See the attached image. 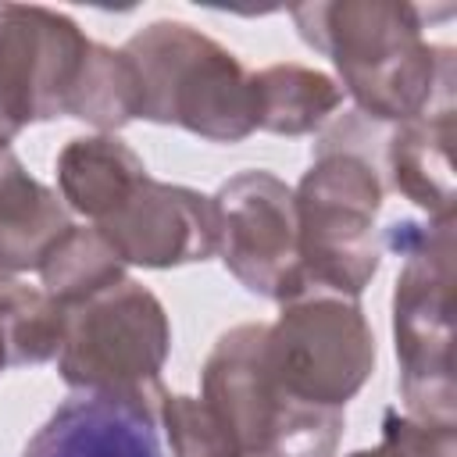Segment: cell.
Here are the masks:
<instances>
[{"mask_svg": "<svg viewBox=\"0 0 457 457\" xmlns=\"http://www.w3.org/2000/svg\"><path fill=\"white\" fill-rule=\"evenodd\" d=\"M303 43L339 71V89L375 125H400L453 100V50L425 39L421 7L403 0H332L289 7Z\"/></svg>", "mask_w": 457, "mask_h": 457, "instance_id": "obj_1", "label": "cell"}, {"mask_svg": "<svg viewBox=\"0 0 457 457\" xmlns=\"http://www.w3.org/2000/svg\"><path fill=\"white\" fill-rule=\"evenodd\" d=\"M386 246L403 257L393 289V339L400 396L411 418L457 425L453 378V218L396 221Z\"/></svg>", "mask_w": 457, "mask_h": 457, "instance_id": "obj_2", "label": "cell"}, {"mask_svg": "<svg viewBox=\"0 0 457 457\" xmlns=\"http://www.w3.org/2000/svg\"><path fill=\"white\" fill-rule=\"evenodd\" d=\"M296 246H300V296L357 300L378 264L375 218L382 211V179L375 161L343 139L325 136L314 146V164L293 189Z\"/></svg>", "mask_w": 457, "mask_h": 457, "instance_id": "obj_3", "label": "cell"}, {"mask_svg": "<svg viewBox=\"0 0 457 457\" xmlns=\"http://www.w3.org/2000/svg\"><path fill=\"white\" fill-rule=\"evenodd\" d=\"M143 86L139 118L179 125L207 143H243L253 125L250 71L186 21H150L121 46Z\"/></svg>", "mask_w": 457, "mask_h": 457, "instance_id": "obj_4", "label": "cell"}, {"mask_svg": "<svg viewBox=\"0 0 457 457\" xmlns=\"http://www.w3.org/2000/svg\"><path fill=\"white\" fill-rule=\"evenodd\" d=\"M200 396L232 428L246 457H332L346 407L289 396L264 364V325L228 328L204 361Z\"/></svg>", "mask_w": 457, "mask_h": 457, "instance_id": "obj_5", "label": "cell"}, {"mask_svg": "<svg viewBox=\"0 0 457 457\" xmlns=\"http://www.w3.org/2000/svg\"><path fill=\"white\" fill-rule=\"evenodd\" d=\"M171 350L164 303L136 278H121L64 311L57 371L71 389L161 396V368Z\"/></svg>", "mask_w": 457, "mask_h": 457, "instance_id": "obj_6", "label": "cell"}, {"mask_svg": "<svg viewBox=\"0 0 457 457\" xmlns=\"http://www.w3.org/2000/svg\"><path fill=\"white\" fill-rule=\"evenodd\" d=\"M264 364L289 396L346 407L375 371V336L357 300L300 296L264 325Z\"/></svg>", "mask_w": 457, "mask_h": 457, "instance_id": "obj_7", "label": "cell"}, {"mask_svg": "<svg viewBox=\"0 0 457 457\" xmlns=\"http://www.w3.org/2000/svg\"><path fill=\"white\" fill-rule=\"evenodd\" d=\"M218 218V257L228 275L268 300H300V246L293 189L261 168L239 171L211 196Z\"/></svg>", "mask_w": 457, "mask_h": 457, "instance_id": "obj_8", "label": "cell"}, {"mask_svg": "<svg viewBox=\"0 0 457 457\" xmlns=\"http://www.w3.org/2000/svg\"><path fill=\"white\" fill-rule=\"evenodd\" d=\"M86 32L39 4H0V136L68 114L89 54Z\"/></svg>", "mask_w": 457, "mask_h": 457, "instance_id": "obj_9", "label": "cell"}, {"mask_svg": "<svg viewBox=\"0 0 457 457\" xmlns=\"http://www.w3.org/2000/svg\"><path fill=\"white\" fill-rule=\"evenodd\" d=\"M96 228L125 264L143 268L196 264L218 250V218L211 196L189 186L157 182L150 175L129 196V204Z\"/></svg>", "mask_w": 457, "mask_h": 457, "instance_id": "obj_10", "label": "cell"}, {"mask_svg": "<svg viewBox=\"0 0 457 457\" xmlns=\"http://www.w3.org/2000/svg\"><path fill=\"white\" fill-rule=\"evenodd\" d=\"M157 400L143 393L75 389L36 428L21 457H164Z\"/></svg>", "mask_w": 457, "mask_h": 457, "instance_id": "obj_11", "label": "cell"}, {"mask_svg": "<svg viewBox=\"0 0 457 457\" xmlns=\"http://www.w3.org/2000/svg\"><path fill=\"white\" fill-rule=\"evenodd\" d=\"M71 228V211L57 189L43 186L11 139L0 136V278L18 271H39L57 239Z\"/></svg>", "mask_w": 457, "mask_h": 457, "instance_id": "obj_12", "label": "cell"}, {"mask_svg": "<svg viewBox=\"0 0 457 457\" xmlns=\"http://www.w3.org/2000/svg\"><path fill=\"white\" fill-rule=\"evenodd\" d=\"M386 168L396 193L436 218H453V100L393 125L386 139Z\"/></svg>", "mask_w": 457, "mask_h": 457, "instance_id": "obj_13", "label": "cell"}, {"mask_svg": "<svg viewBox=\"0 0 457 457\" xmlns=\"http://www.w3.org/2000/svg\"><path fill=\"white\" fill-rule=\"evenodd\" d=\"M146 182L143 157L118 136L96 132L68 139L57 154V196L68 211L100 225Z\"/></svg>", "mask_w": 457, "mask_h": 457, "instance_id": "obj_14", "label": "cell"}, {"mask_svg": "<svg viewBox=\"0 0 457 457\" xmlns=\"http://www.w3.org/2000/svg\"><path fill=\"white\" fill-rule=\"evenodd\" d=\"M250 86H253V125L275 136L318 132L343 107V89L332 75L293 61L250 71Z\"/></svg>", "mask_w": 457, "mask_h": 457, "instance_id": "obj_15", "label": "cell"}, {"mask_svg": "<svg viewBox=\"0 0 457 457\" xmlns=\"http://www.w3.org/2000/svg\"><path fill=\"white\" fill-rule=\"evenodd\" d=\"M143 111V86L125 50L89 43L86 64L68 100V118H79L100 132H118Z\"/></svg>", "mask_w": 457, "mask_h": 457, "instance_id": "obj_16", "label": "cell"}, {"mask_svg": "<svg viewBox=\"0 0 457 457\" xmlns=\"http://www.w3.org/2000/svg\"><path fill=\"white\" fill-rule=\"evenodd\" d=\"M43 293L61 307H79L100 289L125 278V261L100 236L96 225H71L39 264Z\"/></svg>", "mask_w": 457, "mask_h": 457, "instance_id": "obj_17", "label": "cell"}, {"mask_svg": "<svg viewBox=\"0 0 457 457\" xmlns=\"http://www.w3.org/2000/svg\"><path fill=\"white\" fill-rule=\"evenodd\" d=\"M64 339V311L36 286L0 278V375L7 368L46 364Z\"/></svg>", "mask_w": 457, "mask_h": 457, "instance_id": "obj_18", "label": "cell"}, {"mask_svg": "<svg viewBox=\"0 0 457 457\" xmlns=\"http://www.w3.org/2000/svg\"><path fill=\"white\" fill-rule=\"evenodd\" d=\"M157 428H164L171 457H246L232 428L204 396L164 389L157 400Z\"/></svg>", "mask_w": 457, "mask_h": 457, "instance_id": "obj_19", "label": "cell"}, {"mask_svg": "<svg viewBox=\"0 0 457 457\" xmlns=\"http://www.w3.org/2000/svg\"><path fill=\"white\" fill-rule=\"evenodd\" d=\"M371 453L375 457H457V425H432L400 411H386L382 443Z\"/></svg>", "mask_w": 457, "mask_h": 457, "instance_id": "obj_20", "label": "cell"}, {"mask_svg": "<svg viewBox=\"0 0 457 457\" xmlns=\"http://www.w3.org/2000/svg\"><path fill=\"white\" fill-rule=\"evenodd\" d=\"M346 457H375L371 450H353V453H346Z\"/></svg>", "mask_w": 457, "mask_h": 457, "instance_id": "obj_21", "label": "cell"}]
</instances>
